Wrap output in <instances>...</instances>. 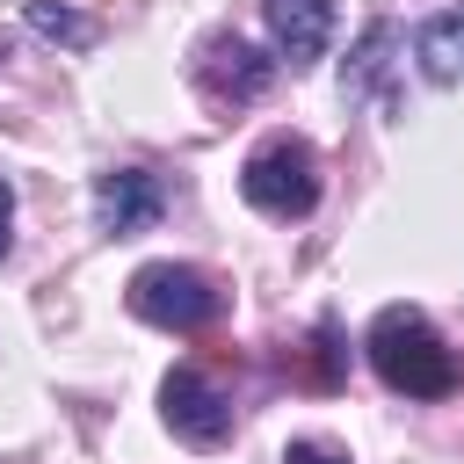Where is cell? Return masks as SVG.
Here are the masks:
<instances>
[{
	"instance_id": "13",
	"label": "cell",
	"mask_w": 464,
	"mask_h": 464,
	"mask_svg": "<svg viewBox=\"0 0 464 464\" xmlns=\"http://www.w3.org/2000/svg\"><path fill=\"white\" fill-rule=\"evenodd\" d=\"M7 246H14V188L0 181V261H7Z\"/></svg>"
},
{
	"instance_id": "7",
	"label": "cell",
	"mask_w": 464,
	"mask_h": 464,
	"mask_svg": "<svg viewBox=\"0 0 464 464\" xmlns=\"http://www.w3.org/2000/svg\"><path fill=\"white\" fill-rule=\"evenodd\" d=\"M268 14V36H276V65L290 72H312L334 44V0H261Z\"/></svg>"
},
{
	"instance_id": "1",
	"label": "cell",
	"mask_w": 464,
	"mask_h": 464,
	"mask_svg": "<svg viewBox=\"0 0 464 464\" xmlns=\"http://www.w3.org/2000/svg\"><path fill=\"white\" fill-rule=\"evenodd\" d=\"M362 355H370L377 384L399 392V399H450V392L464 384L457 348H450V341L428 326V312H413V304H384V312L370 319V334H362Z\"/></svg>"
},
{
	"instance_id": "5",
	"label": "cell",
	"mask_w": 464,
	"mask_h": 464,
	"mask_svg": "<svg viewBox=\"0 0 464 464\" xmlns=\"http://www.w3.org/2000/svg\"><path fill=\"white\" fill-rule=\"evenodd\" d=\"M160 420H167L188 450H218V442H232V399H225L196 362L167 370V384H160Z\"/></svg>"
},
{
	"instance_id": "9",
	"label": "cell",
	"mask_w": 464,
	"mask_h": 464,
	"mask_svg": "<svg viewBox=\"0 0 464 464\" xmlns=\"http://www.w3.org/2000/svg\"><path fill=\"white\" fill-rule=\"evenodd\" d=\"M392 44H399V22H384V14H377L362 36H355V51H348V65H341V94H348V102H362V94L384 80V65H392Z\"/></svg>"
},
{
	"instance_id": "4",
	"label": "cell",
	"mask_w": 464,
	"mask_h": 464,
	"mask_svg": "<svg viewBox=\"0 0 464 464\" xmlns=\"http://www.w3.org/2000/svg\"><path fill=\"white\" fill-rule=\"evenodd\" d=\"M196 94L210 102V109H246V102H261L268 94V80H276V58H261L246 36H232V29H218V36H203L196 44Z\"/></svg>"
},
{
	"instance_id": "10",
	"label": "cell",
	"mask_w": 464,
	"mask_h": 464,
	"mask_svg": "<svg viewBox=\"0 0 464 464\" xmlns=\"http://www.w3.org/2000/svg\"><path fill=\"white\" fill-rule=\"evenodd\" d=\"M22 22L44 44H58V51H94V36H102V22L80 14V7H65V0H22Z\"/></svg>"
},
{
	"instance_id": "11",
	"label": "cell",
	"mask_w": 464,
	"mask_h": 464,
	"mask_svg": "<svg viewBox=\"0 0 464 464\" xmlns=\"http://www.w3.org/2000/svg\"><path fill=\"white\" fill-rule=\"evenodd\" d=\"M312 384L334 392L341 384V348H334V326H319V355H312Z\"/></svg>"
},
{
	"instance_id": "2",
	"label": "cell",
	"mask_w": 464,
	"mask_h": 464,
	"mask_svg": "<svg viewBox=\"0 0 464 464\" xmlns=\"http://www.w3.org/2000/svg\"><path fill=\"white\" fill-rule=\"evenodd\" d=\"M123 297H130V312H138L145 326H160V334H203V326L225 319V290H218V276L196 268V261H145Z\"/></svg>"
},
{
	"instance_id": "8",
	"label": "cell",
	"mask_w": 464,
	"mask_h": 464,
	"mask_svg": "<svg viewBox=\"0 0 464 464\" xmlns=\"http://www.w3.org/2000/svg\"><path fill=\"white\" fill-rule=\"evenodd\" d=\"M413 65L435 87H457L464 80V7H442V14H428L413 29Z\"/></svg>"
},
{
	"instance_id": "3",
	"label": "cell",
	"mask_w": 464,
	"mask_h": 464,
	"mask_svg": "<svg viewBox=\"0 0 464 464\" xmlns=\"http://www.w3.org/2000/svg\"><path fill=\"white\" fill-rule=\"evenodd\" d=\"M239 196L261 210V218H312L319 210V152L297 138V130H276L246 152L239 167Z\"/></svg>"
},
{
	"instance_id": "12",
	"label": "cell",
	"mask_w": 464,
	"mask_h": 464,
	"mask_svg": "<svg viewBox=\"0 0 464 464\" xmlns=\"http://www.w3.org/2000/svg\"><path fill=\"white\" fill-rule=\"evenodd\" d=\"M283 464H348V450H334V442H290Z\"/></svg>"
},
{
	"instance_id": "6",
	"label": "cell",
	"mask_w": 464,
	"mask_h": 464,
	"mask_svg": "<svg viewBox=\"0 0 464 464\" xmlns=\"http://www.w3.org/2000/svg\"><path fill=\"white\" fill-rule=\"evenodd\" d=\"M160 218H167V181L152 167H109V174H94V232L130 239V232H152Z\"/></svg>"
}]
</instances>
